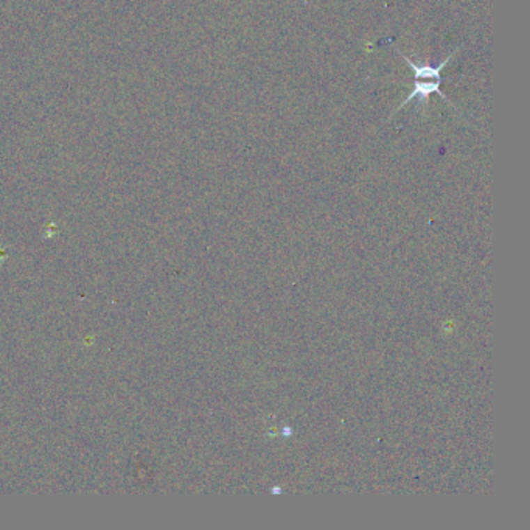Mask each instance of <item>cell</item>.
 <instances>
[{"label": "cell", "mask_w": 530, "mask_h": 530, "mask_svg": "<svg viewBox=\"0 0 530 530\" xmlns=\"http://www.w3.org/2000/svg\"><path fill=\"white\" fill-rule=\"evenodd\" d=\"M440 86H442V78H437V79H420V78H415L414 91L411 93H409V95L405 98V102L401 103L393 112H398L400 109H403V107L411 103L412 100H419V103L421 106H423V107H426L428 98L431 97L432 93H439V95L442 98H444L449 106H453L454 109H458V107H455V104H453L451 102H449V98L445 95L444 91L440 89ZM392 114H391V116H392Z\"/></svg>", "instance_id": "6da1fadb"}]
</instances>
